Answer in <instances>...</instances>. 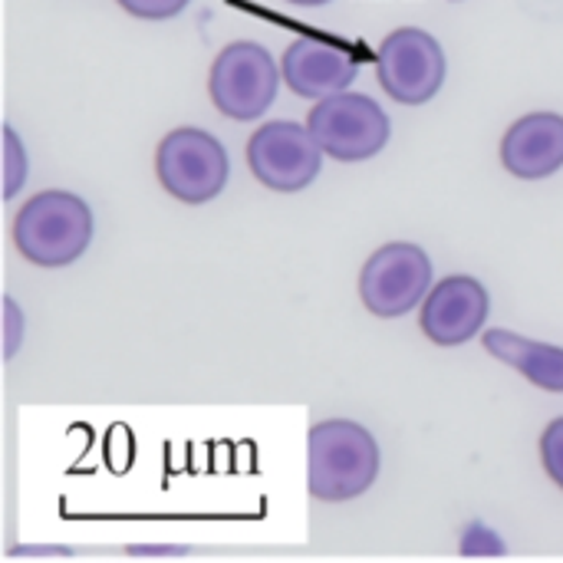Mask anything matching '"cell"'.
Segmentation results:
<instances>
[{"label":"cell","mask_w":563,"mask_h":563,"mask_svg":"<svg viewBox=\"0 0 563 563\" xmlns=\"http://www.w3.org/2000/svg\"><path fill=\"white\" fill-rule=\"evenodd\" d=\"M89 205L63 188L36 191L13 218V247L33 267H69L92 244Z\"/></svg>","instance_id":"2"},{"label":"cell","mask_w":563,"mask_h":563,"mask_svg":"<svg viewBox=\"0 0 563 563\" xmlns=\"http://www.w3.org/2000/svg\"><path fill=\"white\" fill-rule=\"evenodd\" d=\"M287 3H297V7H323L330 0H287Z\"/></svg>","instance_id":"18"},{"label":"cell","mask_w":563,"mask_h":563,"mask_svg":"<svg viewBox=\"0 0 563 563\" xmlns=\"http://www.w3.org/2000/svg\"><path fill=\"white\" fill-rule=\"evenodd\" d=\"M307 129L320 152L336 162H366L379 155L393 135L386 109L363 92L320 99L307 115Z\"/></svg>","instance_id":"6"},{"label":"cell","mask_w":563,"mask_h":563,"mask_svg":"<svg viewBox=\"0 0 563 563\" xmlns=\"http://www.w3.org/2000/svg\"><path fill=\"white\" fill-rule=\"evenodd\" d=\"M432 261L412 241L376 247L360 271V300L379 320H399L426 303L432 290Z\"/></svg>","instance_id":"5"},{"label":"cell","mask_w":563,"mask_h":563,"mask_svg":"<svg viewBox=\"0 0 563 563\" xmlns=\"http://www.w3.org/2000/svg\"><path fill=\"white\" fill-rule=\"evenodd\" d=\"M482 346L505 366L518 369L531 386H538L544 393H563V346L528 340V336H521L515 330H501V327L485 330Z\"/></svg>","instance_id":"12"},{"label":"cell","mask_w":563,"mask_h":563,"mask_svg":"<svg viewBox=\"0 0 563 563\" xmlns=\"http://www.w3.org/2000/svg\"><path fill=\"white\" fill-rule=\"evenodd\" d=\"M23 323H26V317L20 313V307H16V300L13 297H3V356L7 360H13L16 356V350H20V343H23Z\"/></svg>","instance_id":"16"},{"label":"cell","mask_w":563,"mask_h":563,"mask_svg":"<svg viewBox=\"0 0 563 563\" xmlns=\"http://www.w3.org/2000/svg\"><path fill=\"white\" fill-rule=\"evenodd\" d=\"M247 165L264 188L294 195L317 181L323 168V152L307 125L290 119H274L264 122L247 139Z\"/></svg>","instance_id":"8"},{"label":"cell","mask_w":563,"mask_h":563,"mask_svg":"<svg viewBox=\"0 0 563 563\" xmlns=\"http://www.w3.org/2000/svg\"><path fill=\"white\" fill-rule=\"evenodd\" d=\"M379 478V442L353 419L317 422L307 435V492L343 505L366 495Z\"/></svg>","instance_id":"1"},{"label":"cell","mask_w":563,"mask_h":563,"mask_svg":"<svg viewBox=\"0 0 563 563\" xmlns=\"http://www.w3.org/2000/svg\"><path fill=\"white\" fill-rule=\"evenodd\" d=\"M155 175L158 185L181 205H208L214 201L231 175V162L224 145L195 125L172 129L155 148Z\"/></svg>","instance_id":"3"},{"label":"cell","mask_w":563,"mask_h":563,"mask_svg":"<svg viewBox=\"0 0 563 563\" xmlns=\"http://www.w3.org/2000/svg\"><path fill=\"white\" fill-rule=\"evenodd\" d=\"M488 310L492 297L485 284L472 274H452L429 290L419 313V330L435 346H462L485 330Z\"/></svg>","instance_id":"9"},{"label":"cell","mask_w":563,"mask_h":563,"mask_svg":"<svg viewBox=\"0 0 563 563\" xmlns=\"http://www.w3.org/2000/svg\"><path fill=\"white\" fill-rule=\"evenodd\" d=\"M449 63L442 43L422 26L393 30L376 49V76L389 99L422 106L439 96Z\"/></svg>","instance_id":"7"},{"label":"cell","mask_w":563,"mask_h":563,"mask_svg":"<svg viewBox=\"0 0 563 563\" xmlns=\"http://www.w3.org/2000/svg\"><path fill=\"white\" fill-rule=\"evenodd\" d=\"M462 554H505V544H501V538H495L488 528H482V525H472L468 531H465V538H462Z\"/></svg>","instance_id":"17"},{"label":"cell","mask_w":563,"mask_h":563,"mask_svg":"<svg viewBox=\"0 0 563 563\" xmlns=\"http://www.w3.org/2000/svg\"><path fill=\"white\" fill-rule=\"evenodd\" d=\"M280 79V66L274 63L267 46L254 40H238L214 56L208 73V96L221 115L254 122L274 106Z\"/></svg>","instance_id":"4"},{"label":"cell","mask_w":563,"mask_h":563,"mask_svg":"<svg viewBox=\"0 0 563 563\" xmlns=\"http://www.w3.org/2000/svg\"><path fill=\"white\" fill-rule=\"evenodd\" d=\"M360 73L356 53L330 36H297L280 59V76L290 92L303 99H330L350 92V82Z\"/></svg>","instance_id":"10"},{"label":"cell","mask_w":563,"mask_h":563,"mask_svg":"<svg viewBox=\"0 0 563 563\" xmlns=\"http://www.w3.org/2000/svg\"><path fill=\"white\" fill-rule=\"evenodd\" d=\"M501 165L521 181H541L563 168V115L528 112L501 139Z\"/></svg>","instance_id":"11"},{"label":"cell","mask_w":563,"mask_h":563,"mask_svg":"<svg viewBox=\"0 0 563 563\" xmlns=\"http://www.w3.org/2000/svg\"><path fill=\"white\" fill-rule=\"evenodd\" d=\"M125 13L139 20H172L178 16L191 0H115Z\"/></svg>","instance_id":"15"},{"label":"cell","mask_w":563,"mask_h":563,"mask_svg":"<svg viewBox=\"0 0 563 563\" xmlns=\"http://www.w3.org/2000/svg\"><path fill=\"white\" fill-rule=\"evenodd\" d=\"M26 148L20 142V135L13 132V125L3 129V198H16L23 181H26Z\"/></svg>","instance_id":"13"},{"label":"cell","mask_w":563,"mask_h":563,"mask_svg":"<svg viewBox=\"0 0 563 563\" xmlns=\"http://www.w3.org/2000/svg\"><path fill=\"white\" fill-rule=\"evenodd\" d=\"M541 462L548 478L563 492V416L554 419L541 435Z\"/></svg>","instance_id":"14"}]
</instances>
